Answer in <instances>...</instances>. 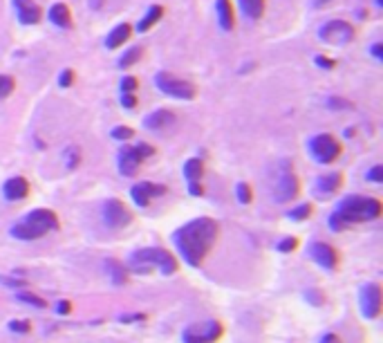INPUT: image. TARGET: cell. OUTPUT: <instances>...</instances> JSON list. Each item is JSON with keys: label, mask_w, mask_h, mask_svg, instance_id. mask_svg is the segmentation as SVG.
Instances as JSON below:
<instances>
[{"label": "cell", "mask_w": 383, "mask_h": 343, "mask_svg": "<svg viewBox=\"0 0 383 343\" xmlns=\"http://www.w3.org/2000/svg\"><path fill=\"white\" fill-rule=\"evenodd\" d=\"M310 152L316 161L321 164H332L341 155V144L332 135H316L310 141Z\"/></svg>", "instance_id": "7"}, {"label": "cell", "mask_w": 383, "mask_h": 343, "mask_svg": "<svg viewBox=\"0 0 383 343\" xmlns=\"http://www.w3.org/2000/svg\"><path fill=\"white\" fill-rule=\"evenodd\" d=\"M135 90H137V79H135V76H123L121 92H135Z\"/></svg>", "instance_id": "34"}, {"label": "cell", "mask_w": 383, "mask_h": 343, "mask_svg": "<svg viewBox=\"0 0 383 343\" xmlns=\"http://www.w3.org/2000/svg\"><path fill=\"white\" fill-rule=\"evenodd\" d=\"M101 5H103V0H90V7L92 9H101Z\"/></svg>", "instance_id": "46"}, {"label": "cell", "mask_w": 383, "mask_h": 343, "mask_svg": "<svg viewBox=\"0 0 383 343\" xmlns=\"http://www.w3.org/2000/svg\"><path fill=\"white\" fill-rule=\"evenodd\" d=\"M375 3H377V7H383V0H375Z\"/></svg>", "instance_id": "48"}, {"label": "cell", "mask_w": 383, "mask_h": 343, "mask_svg": "<svg viewBox=\"0 0 383 343\" xmlns=\"http://www.w3.org/2000/svg\"><path fill=\"white\" fill-rule=\"evenodd\" d=\"M287 216H290L292 220H305V218L312 216V204H301V206H296L294 211H290Z\"/></svg>", "instance_id": "29"}, {"label": "cell", "mask_w": 383, "mask_h": 343, "mask_svg": "<svg viewBox=\"0 0 383 343\" xmlns=\"http://www.w3.org/2000/svg\"><path fill=\"white\" fill-rule=\"evenodd\" d=\"M366 179H370V182H383V166H372V170L366 175Z\"/></svg>", "instance_id": "36"}, {"label": "cell", "mask_w": 383, "mask_h": 343, "mask_svg": "<svg viewBox=\"0 0 383 343\" xmlns=\"http://www.w3.org/2000/svg\"><path fill=\"white\" fill-rule=\"evenodd\" d=\"M9 330L18 332V335H27V332H30V323L27 321H12L9 323Z\"/></svg>", "instance_id": "35"}, {"label": "cell", "mask_w": 383, "mask_h": 343, "mask_svg": "<svg viewBox=\"0 0 383 343\" xmlns=\"http://www.w3.org/2000/svg\"><path fill=\"white\" fill-rule=\"evenodd\" d=\"M164 193H166V188L161 186V184H148V182L137 184V186L130 188V197H132V202H135L137 206H148L150 204V197L164 195Z\"/></svg>", "instance_id": "14"}, {"label": "cell", "mask_w": 383, "mask_h": 343, "mask_svg": "<svg viewBox=\"0 0 383 343\" xmlns=\"http://www.w3.org/2000/svg\"><path fill=\"white\" fill-rule=\"evenodd\" d=\"M14 88H16V81L12 79V76H9V74H0V101L7 99L9 94L14 92Z\"/></svg>", "instance_id": "26"}, {"label": "cell", "mask_w": 383, "mask_h": 343, "mask_svg": "<svg viewBox=\"0 0 383 343\" xmlns=\"http://www.w3.org/2000/svg\"><path fill=\"white\" fill-rule=\"evenodd\" d=\"M112 137H114V139H130V137H132V128H128V126H117V128H112Z\"/></svg>", "instance_id": "33"}, {"label": "cell", "mask_w": 383, "mask_h": 343, "mask_svg": "<svg viewBox=\"0 0 383 343\" xmlns=\"http://www.w3.org/2000/svg\"><path fill=\"white\" fill-rule=\"evenodd\" d=\"M337 216L341 218L346 225L352 222H366V220H375L381 216V202L375 197H363V195H350L339 204Z\"/></svg>", "instance_id": "4"}, {"label": "cell", "mask_w": 383, "mask_h": 343, "mask_svg": "<svg viewBox=\"0 0 383 343\" xmlns=\"http://www.w3.org/2000/svg\"><path fill=\"white\" fill-rule=\"evenodd\" d=\"M217 238V222L211 218H199L175 231V245L188 265L197 267L206 258L208 249Z\"/></svg>", "instance_id": "1"}, {"label": "cell", "mask_w": 383, "mask_h": 343, "mask_svg": "<svg viewBox=\"0 0 383 343\" xmlns=\"http://www.w3.org/2000/svg\"><path fill=\"white\" fill-rule=\"evenodd\" d=\"M130 36H132V27H130L128 23H121V25H117V27H114V30L108 34V38H105V47H108V50H114V47L128 43Z\"/></svg>", "instance_id": "17"}, {"label": "cell", "mask_w": 383, "mask_h": 343, "mask_svg": "<svg viewBox=\"0 0 383 343\" xmlns=\"http://www.w3.org/2000/svg\"><path fill=\"white\" fill-rule=\"evenodd\" d=\"M372 54H375L377 61H381L383 59V43H377L375 47H372Z\"/></svg>", "instance_id": "43"}, {"label": "cell", "mask_w": 383, "mask_h": 343, "mask_svg": "<svg viewBox=\"0 0 383 343\" xmlns=\"http://www.w3.org/2000/svg\"><path fill=\"white\" fill-rule=\"evenodd\" d=\"M184 175L188 182H199V177L204 175V164H202V159H188L186 164H184Z\"/></svg>", "instance_id": "23"}, {"label": "cell", "mask_w": 383, "mask_h": 343, "mask_svg": "<svg viewBox=\"0 0 383 343\" xmlns=\"http://www.w3.org/2000/svg\"><path fill=\"white\" fill-rule=\"evenodd\" d=\"M325 3H330V0H316V7H321V5H325Z\"/></svg>", "instance_id": "47"}, {"label": "cell", "mask_w": 383, "mask_h": 343, "mask_svg": "<svg viewBox=\"0 0 383 343\" xmlns=\"http://www.w3.org/2000/svg\"><path fill=\"white\" fill-rule=\"evenodd\" d=\"M381 312V288L377 283H370L361 290V314L366 319H375Z\"/></svg>", "instance_id": "11"}, {"label": "cell", "mask_w": 383, "mask_h": 343, "mask_svg": "<svg viewBox=\"0 0 383 343\" xmlns=\"http://www.w3.org/2000/svg\"><path fill=\"white\" fill-rule=\"evenodd\" d=\"M141 54H143V50H141L139 45L130 47V50H128V52L119 59V68H130V65H135V63L141 59Z\"/></svg>", "instance_id": "25"}, {"label": "cell", "mask_w": 383, "mask_h": 343, "mask_svg": "<svg viewBox=\"0 0 383 343\" xmlns=\"http://www.w3.org/2000/svg\"><path fill=\"white\" fill-rule=\"evenodd\" d=\"M59 229V218L50 209H36L30 216H25L21 222L12 227V236L18 240H36V238L45 236L47 231Z\"/></svg>", "instance_id": "2"}, {"label": "cell", "mask_w": 383, "mask_h": 343, "mask_svg": "<svg viewBox=\"0 0 383 343\" xmlns=\"http://www.w3.org/2000/svg\"><path fill=\"white\" fill-rule=\"evenodd\" d=\"M161 16H164V7H161V5H152L150 9H148V14L146 16H143L141 18V21H139V25H137V30L139 32H148L150 30V27L152 25H155L157 21H159V18Z\"/></svg>", "instance_id": "22"}, {"label": "cell", "mask_w": 383, "mask_h": 343, "mask_svg": "<svg viewBox=\"0 0 383 343\" xmlns=\"http://www.w3.org/2000/svg\"><path fill=\"white\" fill-rule=\"evenodd\" d=\"M50 21L56 27H63V30H70L72 27V14H70V7L63 5V3H56L50 9Z\"/></svg>", "instance_id": "19"}, {"label": "cell", "mask_w": 383, "mask_h": 343, "mask_svg": "<svg viewBox=\"0 0 383 343\" xmlns=\"http://www.w3.org/2000/svg\"><path fill=\"white\" fill-rule=\"evenodd\" d=\"M16 299L21 301V303L34 305V308H38V310H43V308H45V301H43V299H38V297H34V294H27V292H23V294H18Z\"/></svg>", "instance_id": "30"}, {"label": "cell", "mask_w": 383, "mask_h": 343, "mask_svg": "<svg viewBox=\"0 0 383 343\" xmlns=\"http://www.w3.org/2000/svg\"><path fill=\"white\" fill-rule=\"evenodd\" d=\"M354 27L346 21H330V23H325L321 27V41L325 43H330V45H348L352 38H354Z\"/></svg>", "instance_id": "8"}, {"label": "cell", "mask_w": 383, "mask_h": 343, "mask_svg": "<svg viewBox=\"0 0 383 343\" xmlns=\"http://www.w3.org/2000/svg\"><path fill=\"white\" fill-rule=\"evenodd\" d=\"M330 108H350V103L348 101H343V99H339V97H330Z\"/></svg>", "instance_id": "39"}, {"label": "cell", "mask_w": 383, "mask_h": 343, "mask_svg": "<svg viewBox=\"0 0 383 343\" xmlns=\"http://www.w3.org/2000/svg\"><path fill=\"white\" fill-rule=\"evenodd\" d=\"M121 106L123 108H135L137 106V97H135V92H121Z\"/></svg>", "instance_id": "32"}, {"label": "cell", "mask_w": 383, "mask_h": 343, "mask_svg": "<svg viewBox=\"0 0 383 343\" xmlns=\"http://www.w3.org/2000/svg\"><path fill=\"white\" fill-rule=\"evenodd\" d=\"M79 161H81V150L79 148H76V146L65 148V166L72 170V168L79 166Z\"/></svg>", "instance_id": "27"}, {"label": "cell", "mask_w": 383, "mask_h": 343, "mask_svg": "<svg viewBox=\"0 0 383 343\" xmlns=\"http://www.w3.org/2000/svg\"><path fill=\"white\" fill-rule=\"evenodd\" d=\"M217 23L224 32L233 30V7L229 0H217Z\"/></svg>", "instance_id": "21"}, {"label": "cell", "mask_w": 383, "mask_h": 343, "mask_svg": "<svg viewBox=\"0 0 383 343\" xmlns=\"http://www.w3.org/2000/svg\"><path fill=\"white\" fill-rule=\"evenodd\" d=\"M316 65H321V68H334V61L328 59V56H316Z\"/></svg>", "instance_id": "40"}, {"label": "cell", "mask_w": 383, "mask_h": 343, "mask_svg": "<svg viewBox=\"0 0 383 343\" xmlns=\"http://www.w3.org/2000/svg\"><path fill=\"white\" fill-rule=\"evenodd\" d=\"M343 184V175L341 173H328V175H321L316 179V191L321 195H332L334 191H339V186Z\"/></svg>", "instance_id": "20"}, {"label": "cell", "mask_w": 383, "mask_h": 343, "mask_svg": "<svg viewBox=\"0 0 383 343\" xmlns=\"http://www.w3.org/2000/svg\"><path fill=\"white\" fill-rule=\"evenodd\" d=\"M222 326L217 321H206V323H197V326H190L184 332V343H215L222 337Z\"/></svg>", "instance_id": "9"}, {"label": "cell", "mask_w": 383, "mask_h": 343, "mask_svg": "<svg viewBox=\"0 0 383 343\" xmlns=\"http://www.w3.org/2000/svg\"><path fill=\"white\" fill-rule=\"evenodd\" d=\"M173 121H175V114H173V112H168V110H157V112H152L150 117L143 119V126L150 128V130H164V128H168Z\"/></svg>", "instance_id": "18"}, {"label": "cell", "mask_w": 383, "mask_h": 343, "mask_svg": "<svg viewBox=\"0 0 383 343\" xmlns=\"http://www.w3.org/2000/svg\"><path fill=\"white\" fill-rule=\"evenodd\" d=\"M155 83H157V88L168 94V97H173V99H195V85L193 83H188L184 79H179V76L175 74H168V72H159L155 76Z\"/></svg>", "instance_id": "5"}, {"label": "cell", "mask_w": 383, "mask_h": 343, "mask_svg": "<svg viewBox=\"0 0 383 343\" xmlns=\"http://www.w3.org/2000/svg\"><path fill=\"white\" fill-rule=\"evenodd\" d=\"M190 193H193V195H202L204 193V188H202V184H199V182H190Z\"/></svg>", "instance_id": "42"}, {"label": "cell", "mask_w": 383, "mask_h": 343, "mask_svg": "<svg viewBox=\"0 0 383 343\" xmlns=\"http://www.w3.org/2000/svg\"><path fill=\"white\" fill-rule=\"evenodd\" d=\"M152 152H155V148L148 146V144H139V146H123L119 150V170H121V175H135L137 173V168L139 164L146 157H150Z\"/></svg>", "instance_id": "6"}, {"label": "cell", "mask_w": 383, "mask_h": 343, "mask_svg": "<svg viewBox=\"0 0 383 343\" xmlns=\"http://www.w3.org/2000/svg\"><path fill=\"white\" fill-rule=\"evenodd\" d=\"M130 270L135 274H150L152 270H159L164 276H170L177 272V263L166 249L152 247V249H139L132 254Z\"/></svg>", "instance_id": "3"}, {"label": "cell", "mask_w": 383, "mask_h": 343, "mask_svg": "<svg viewBox=\"0 0 383 343\" xmlns=\"http://www.w3.org/2000/svg\"><path fill=\"white\" fill-rule=\"evenodd\" d=\"M310 256L319 265H323L325 270H334V267L339 265V254H337V249H334V247H330V245H325V243H314V245H310Z\"/></svg>", "instance_id": "13"}, {"label": "cell", "mask_w": 383, "mask_h": 343, "mask_svg": "<svg viewBox=\"0 0 383 343\" xmlns=\"http://www.w3.org/2000/svg\"><path fill=\"white\" fill-rule=\"evenodd\" d=\"M70 310H72V305L68 301H61L59 305H56V312L59 314H70Z\"/></svg>", "instance_id": "41"}, {"label": "cell", "mask_w": 383, "mask_h": 343, "mask_svg": "<svg viewBox=\"0 0 383 343\" xmlns=\"http://www.w3.org/2000/svg\"><path fill=\"white\" fill-rule=\"evenodd\" d=\"M235 193H238V200H240L242 204L251 202V188H249V184H238Z\"/></svg>", "instance_id": "31"}, {"label": "cell", "mask_w": 383, "mask_h": 343, "mask_svg": "<svg viewBox=\"0 0 383 343\" xmlns=\"http://www.w3.org/2000/svg\"><path fill=\"white\" fill-rule=\"evenodd\" d=\"M240 9L249 18L258 21L265 14V0H240Z\"/></svg>", "instance_id": "24"}, {"label": "cell", "mask_w": 383, "mask_h": 343, "mask_svg": "<svg viewBox=\"0 0 383 343\" xmlns=\"http://www.w3.org/2000/svg\"><path fill=\"white\" fill-rule=\"evenodd\" d=\"M3 193H5L7 200L16 202V200L27 197V193H30V184H27L25 177H12V179H7V182H5Z\"/></svg>", "instance_id": "16"}, {"label": "cell", "mask_w": 383, "mask_h": 343, "mask_svg": "<svg viewBox=\"0 0 383 343\" xmlns=\"http://www.w3.org/2000/svg\"><path fill=\"white\" fill-rule=\"evenodd\" d=\"M296 247H299V240H296V238H285V240L278 245V249L287 254V252H294Z\"/></svg>", "instance_id": "37"}, {"label": "cell", "mask_w": 383, "mask_h": 343, "mask_svg": "<svg viewBox=\"0 0 383 343\" xmlns=\"http://www.w3.org/2000/svg\"><path fill=\"white\" fill-rule=\"evenodd\" d=\"M121 321H126V323H130V321H143V314H132V317H121Z\"/></svg>", "instance_id": "45"}, {"label": "cell", "mask_w": 383, "mask_h": 343, "mask_svg": "<svg viewBox=\"0 0 383 343\" xmlns=\"http://www.w3.org/2000/svg\"><path fill=\"white\" fill-rule=\"evenodd\" d=\"M299 195V177H296L292 170H290V164L285 161V168L278 177V182H276V188H274V197L278 200V202H290Z\"/></svg>", "instance_id": "10"}, {"label": "cell", "mask_w": 383, "mask_h": 343, "mask_svg": "<svg viewBox=\"0 0 383 343\" xmlns=\"http://www.w3.org/2000/svg\"><path fill=\"white\" fill-rule=\"evenodd\" d=\"M321 343H341V339H339L337 335H325V337L321 339Z\"/></svg>", "instance_id": "44"}, {"label": "cell", "mask_w": 383, "mask_h": 343, "mask_svg": "<svg viewBox=\"0 0 383 343\" xmlns=\"http://www.w3.org/2000/svg\"><path fill=\"white\" fill-rule=\"evenodd\" d=\"M103 220L110 229H123L132 222V216L126 206H123L119 200H110L103 209Z\"/></svg>", "instance_id": "12"}, {"label": "cell", "mask_w": 383, "mask_h": 343, "mask_svg": "<svg viewBox=\"0 0 383 343\" xmlns=\"http://www.w3.org/2000/svg\"><path fill=\"white\" fill-rule=\"evenodd\" d=\"M14 7L18 14V21L23 25H36L41 21V9H38L34 0H14Z\"/></svg>", "instance_id": "15"}, {"label": "cell", "mask_w": 383, "mask_h": 343, "mask_svg": "<svg viewBox=\"0 0 383 343\" xmlns=\"http://www.w3.org/2000/svg\"><path fill=\"white\" fill-rule=\"evenodd\" d=\"M108 272H110V276H112L114 283H126V272H123V267H121L119 263L108 261Z\"/></svg>", "instance_id": "28"}, {"label": "cell", "mask_w": 383, "mask_h": 343, "mask_svg": "<svg viewBox=\"0 0 383 343\" xmlns=\"http://www.w3.org/2000/svg\"><path fill=\"white\" fill-rule=\"evenodd\" d=\"M59 83L63 85V88H70V85L74 83V72L72 70H63L61 76H59Z\"/></svg>", "instance_id": "38"}]
</instances>
